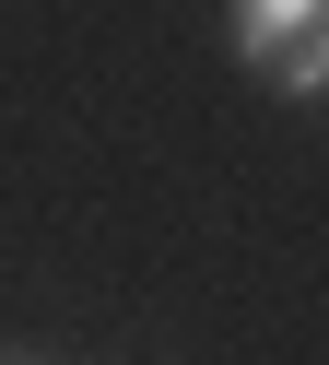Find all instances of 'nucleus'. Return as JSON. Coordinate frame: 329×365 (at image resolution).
Segmentation results:
<instances>
[{
    "label": "nucleus",
    "mask_w": 329,
    "mask_h": 365,
    "mask_svg": "<svg viewBox=\"0 0 329 365\" xmlns=\"http://www.w3.org/2000/svg\"><path fill=\"white\" fill-rule=\"evenodd\" d=\"M271 95H294V106H318V95H329V12H318V24H306L294 48L271 59Z\"/></svg>",
    "instance_id": "f03ea898"
},
{
    "label": "nucleus",
    "mask_w": 329,
    "mask_h": 365,
    "mask_svg": "<svg viewBox=\"0 0 329 365\" xmlns=\"http://www.w3.org/2000/svg\"><path fill=\"white\" fill-rule=\"evenodd\" d=\"M0 365H36V354H0Z\"/></svg>",
    "instance_id": "7ed1b4c3"
},
{
    "label": "nucleus",
    "mask_w": 329,
    "mask_h": 365,
    "mask_svg": "<svg viewBox=\"0 0 329 365\" xmlns=\"http://www.w3.org/2000/svg\"><path fill=\"white\" fill-rule=\"evenodd\" d=\"M318 12H329V0H235V59H247V71H271V59L294 48Z\"/></svg>",
    "instance_id": "f257e3e1"
}]
</instances>
